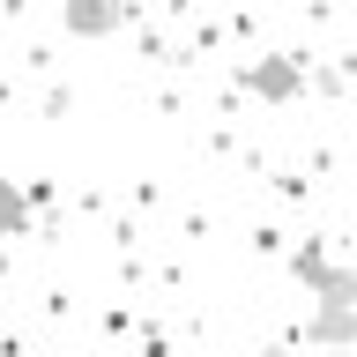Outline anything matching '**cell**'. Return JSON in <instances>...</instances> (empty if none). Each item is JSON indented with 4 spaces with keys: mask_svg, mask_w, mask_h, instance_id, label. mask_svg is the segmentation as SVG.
Wrapping results in <instances>:
<instances>
[{
    "mask_svg": "<svg viewBox=\"0 0 357 357\" xmlns=\"http://www.w3.org/2000/svg\"><path fill=\"white\" fill-rule=\"evenodd\" d=\"M290 275L320 298V312H357V268L328 261L320 245H298V253H290Z\"/></svg>",
    "mask_w": 357,
    "mask_h": 357,
    "instance_id": "obj_1",
    "label": "cell"
},
{
    "mask_svg": "<svg viewBox=\"0 0 357 357\" xmlns=\"http://www.w3.org/2000/svg\"><path fill=\"white\" fill-rule=\"evenodd\" d=\"M67 38H112L127 22V0H67Z\"/></svg>",
    "mask_w": 357,
    "mask_h": 357,
    "instance_id": "obj_2",
    "label": "cell"
},
{
    "mask_svg": "<svg viewBox=\"0 0 357 357\" xmlns=\"http://www.w3.org/2000/svg\"><path fill=\"white\" fill-rule=\"evenodd\" d=\"M238 82L253 89V97H275V105H283V97L305 89V67H298V60H261V67H245Z\"/></svg>",
    "mask_w": 357,
    "mask_h": 357,
    "instance_id": "obj_3",
    "label": "cell"
},
{
    "mask_svg": "<svg viewBox=\"0 0 357 357\" xmlns=\"http://www.w3.org/2000/svg\"><path fill=\"white\" fill-rule=\"evenodd\" d=\"M305 342L350 350V342H357V312H312V320H305Z\"/></svg>",
    "mask_w": 357,
    "mask_h": 357,
    "instance_id": "obj_4",
    "label": "cell"
},
{
    "mask_svg": "<svg viewBox=\"0 0 357 357\" xmlns=\"http://www.w3.org/2000/svg\"><path fill=\"white\" fill-rule=\"evenodd\" d=\"M0 238H30V194L15 178H0Z\"/></svg>",
    "mask_w": 357,
    "mask_h": 357,
    "instance_id": "obj_5",
    "label": "cell"
}]
</instances>
